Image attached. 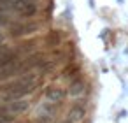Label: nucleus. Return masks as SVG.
Wrapping results in <instances>:
<instances>
[{"label": "nucleus", "instance_id": "obj_3", "mask_svg": "<svg viewBox=\"0 0 128 123\" xmlns=\"http://www.w3.org/2000/svg\"><path fill=\"white\" fill-rule=\"evenodd\" d=\"M18 74H21V60L18 56L0 62V83H7Z\"/></svg>", "mask_w": 128, "mask_h": 123}, {"label": "nucleus", "instance_id": "obj_1", "mask_svg": "<svg viewBox=\"0 0 128 123\" xmlns=\"http://www.w3.org/2000/svg\"><path fill=\"white\" fill-rule=\"evenodd\" d=\"M35 74H25L14 81H9V83H4L0 86V91L4 95H7L9 100H18V98H23L25 95L32 93L34 88H35Z\"/></svg>", "mask_w": 128, "mask_h": 123}, {"label": "nucleus", "instance_id": "obj_8", "mask_svg": "<svg viewBox=\"0 0 128 123\" xmlns=\"http://www.w3.org/2000/svg\"><path fill=\"white\" fill-rule=\"evenodd\" d=\"M84 81L79 77V79H74L72 83H70V86H68V90H67V93L70 95V97H79V95H82L84 93Z\"/></svg>", "mask_w": 128, "mask_h": 123}, {"label": "nucleus", "instance_id": "obj_9", "mask_svg": "<svg viewBox=\"0 0 128 123\" xmlns=\"http://www.w3.org/2000/svg\"><path fill=\"white\" fill-rule=\"evenodd\" d=\"M16 53L4 42H0V62H4V60H9V58H14Z\"/></svg>", "mask_w": 128, "mask_h": 123}, {"label": "nucleus", "instance_id": "obj_7", "mask_svg": "<svg viewBox=\"0 0 128 123\" xmlns=\"http://www.w3.org/2000/svg\"><path fill=\"white\" fill-rule=\"evenodd\" d=\"M86 114V107L81 102H76L68 111V123H79Z\"/></svg>", "mask_w": 128, "mask_h": 123}, {"label": "nucleus", "instance_id": "obj_2", "mask_svg": "<svg viewBox=\"0 0 128 123\" xmlns=\"http://www.w3.org/2000/svg\"><path fill=\"white\" fill-rule=\"evenodd\" d=\"M0 6L6 7V9H11L14 13H18L20 16H23L26 20L34 18L39 13V6L35 4V0H4Z\"/></svg>", "mask_w": 128, "mask_h": 123}, {"label": "nucleus", "instance_id": "obj_5", "mask_svg": "<svg viewBox=\"0 0 128 123\" xmlns=\"http://www.w3.org/2000/svg\"><path fill=\"white\" fill-rule=\"evenodd\" d=\"M30 109V102L25 100V98H18V100H11L7 102L4 107H0V111H4V112H9L12 116H18V114H23Z\"/></svg>", "mask_w": 128, "mask_h": 123}, {"label": "nucleus", "instance_id": "obj_11", "mask_svg": "<svg viewBox=\"0 0 128 123\" xmlns=\"http://www.w3.org/2000/svg\"><path fill=\"white\" fill-rule=\"evenodd\" d=\"M40 123H42V121H40Z\"/></svg>", "mask_w": 128, "mask_h": 123}, {"label": "nucleus", "instance_id": "obj_10", "mask_svg": "<svg viewBox=\"0 0 128 123\" xmlns=\"http://www.w3.org/2000/svg\"><path fill=\"white\" fill-rule=\"evenodd\" d=\"M4 41V35H2V32H0V42H2Z\"/></svg>", "mask_w": 128, "mask_h": 123}, {"label": "nucleus", "instance_id": "obj_4", "mask_svg": "<svg viewBox=\"0 0 128 123\" xmlns=\"http://www.w3.org/2000/svg\"><path fill=\"white\" fill-rule=\"evenodd\" d=\"M39 30V25L37 23H11L9 25V35L11 37H25V35H32L34 32Z\"/></svg>", "mask_w": 128, "mask_h": 123}, {"label": "nucleus", "instance_id": "obj_6", "mask_svg": "<svg viewBox=\"0 0 128 123\" xmlns=\"http://www.w3.org/2000/svg\"><path fill=\"white\" fill-rule=\"evenodd\" d=\"M44 97L51 102V104H62L63 100H65V97H67V91L62 88V86H58V84H49L48 88H46V91H44Z\"/></svg>", "mask_w": 128, "mask_h": 123}]
</instances>
